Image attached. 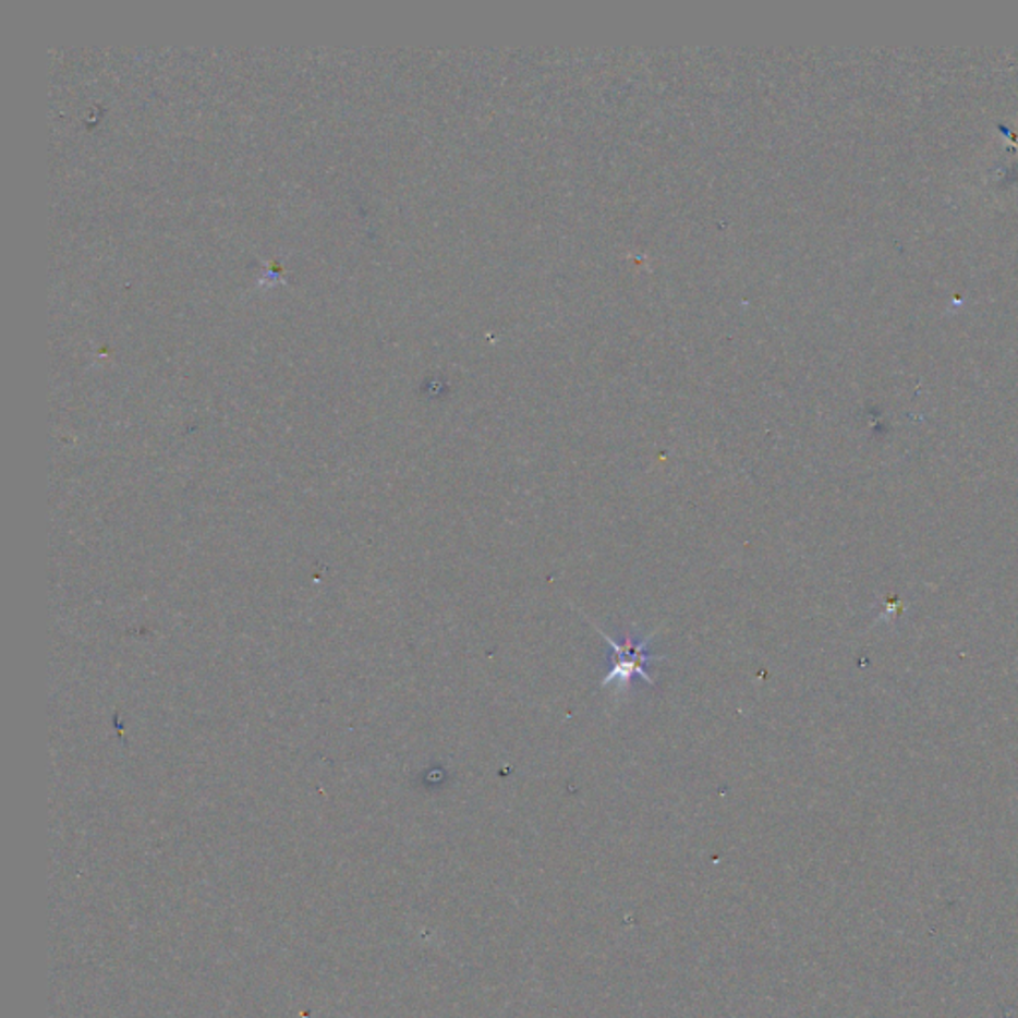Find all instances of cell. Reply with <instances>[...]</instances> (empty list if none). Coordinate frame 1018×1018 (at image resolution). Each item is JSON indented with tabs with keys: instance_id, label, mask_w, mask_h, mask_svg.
<instances>
[{
	"instance_id": "6da1fadb",
	"label": "cell",
	"mask_w": 1018,
	"mask_h": 1018,
	"mask_svg": "<svg viewBox=\"0 0 1018 1018\" xmlns=\"http://www.w3.org/2000/svg\"><path fill=\"white\" fill-rule=\"evenodd\" d=\"M595 631L607 641L609 651H611L609 670L605 679L599 682L601 689L611 687L615 691L625 692L633 684L634 679L645 680L646 684H655V680L649 672V665L655 663L656 656L649 655V645L655 639L656 631L637 641L627 634L622 643L613 641L611 637L603 633L599 627H595Z\"/></svg>"
}]
</instances>
